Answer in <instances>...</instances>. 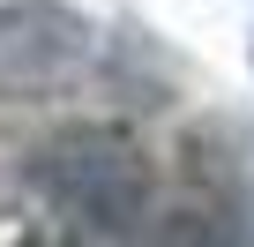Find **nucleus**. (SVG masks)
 Masks as SVG:
<instances>
[{"instance_id": "nucleus-1", "label": "nucleus", "mask_w": 254, "mask_h": 247, "mask_svg": "<svg viewBox=\"0 0 254 247\" xmlns=\"http://www.w3.org/2000/svg\"><path fill=\"white\" fill-rule=\"evenodd\" d=\"M45 187L60 210L90 217V225H135L150 202V172L135 158V143L112 128H75L45 150Z\"/></svg>"}, {"instance_id": "nucleus-2", "label": "nucleus", "mask_w": 254, "mask_h": 247, "mask_svg": "<svg viewBox=\"0 0 254 247\" xmlns=\"http://www.w3.org/2000/svg\"><path fill=\"white\" fill-rule=\"evenodd\" d=\"M142 247H239V232H232V217L217 202H172V210L150 217Z\"/></svg>"}]
</instances>
